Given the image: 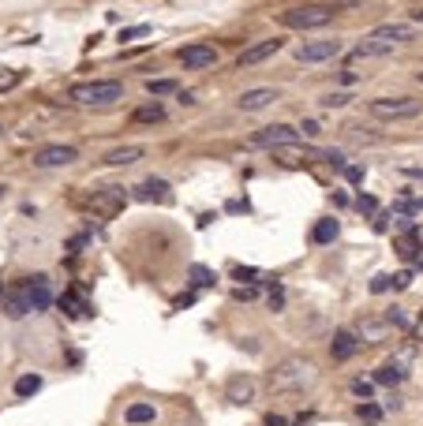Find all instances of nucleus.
Instances as JSON below:
<instances>
[{
	"label": "nucleus",
	"mask_w": 423,
	"mask_h": 426,
	"mask_svg": "<svg viewBox=\"0 0 423 426\" xmlns=\"http://www.w3.org/2000/svg\"><path fill=\"white\" fill-rule=\"evenodd\" d=\"M319 381V370H315L311 359H285L281 367L270 370V389L273 393H288V389H308V385Z\"/></svg>",
	"instance_id": "1"
},
{
	"label": "nucleus",
	"mask_w": 423,
	"mask_h": 426,
	"mask_svg": "<svg viewBox=\"0 0 423 426\" xmlns=\"http://www.w3.org/2000/svg\"><path fill=\"white\" fill-rule=\"evenodd\" d=\"M68 98L75 105H113L124 98V83L120 79H90V83H75Z\"/></svg>",
	"instance_id": "2"
},
{
	"label": "nucleus",
	"mask_w": 423,
	"mask_h": 426,
	"mask_svg": "<svg viewBox=\"0 0 423 426\" xmlns=\"http://www.w3.org/2000/svg\"><path fill=\"white\" fill-rule=\"evenodd\" d=\"M337 11L329 4H300V8H285L281 16H277V23L288 26V30H319V26L334 23Z\"/></svg>",
	"instance_id": "3"
},
{
	"label": "nucleus",
	"mask_w": 423,
	"mask_h": 426,
	"mask_svg": "<svg viewBox=\"0 0 423 426\" xmlns=\"http://www.w3.org/2000/svg\"><path fill=\"white\" fill-rule=\"evenodd\" d=\"M367 113H371L375 120H416L423 113V101L416 98H375L371 105H367Z\"/></svg>",
	"instance_id": "4"
},
{
	"label": "nucleus",
	"mask_w": 423,
	"mask_h": 426,
	"mask_svg": "<svg viewBox=\"0 0 423 426\" xmlns=\"http://www.w3.org/2000/svg\"><path fill=\"white\" fill-rule=\"evenodd\" d=\"M124 202H128V195H124V188H116V183H109V188H94V195L83 198V206H90L94 213H101V217H113L116 209H124Z\"/></svg>",
	"instance_id": "5"
},
{
	"label": "nucleus",
	"mask_w": 423,
	"mask_h": 426,
	"mask_svg": "<svg viewBox=\"0 0 423 426\" xmlns=\"http://www.w3.org/2000/svg\"><path fill=\"white\" fill-rule=\"evenodd\" d=\"M300 142V131L293 124H270L251 135V146H262V150H281V146H293Z\"/></svg>",
	"instance_id": "6"
},
{
	"label": "nucleus",
	"mask_w": 423,
	"mask_h": 426,
	"mask_svg": "<svg viewBox=\"0 0 423 426\" xmlns=\"http://www.w3.org/2000/svg\"><path fill=\"white\" fill-rule=\"evenodd\" d=\"M79 161V150L68 142H52V146H42L34 150V165L38 168H64V165H75Z\"/></svg>",
	"instance_id": "7"
},
{
	"label": "nucleus",
	"mask_w": 423,
	"mask_h": 426,
	"mask_svg": "<svg viewBox=\"0 0 423 426\" xmlns=\"http://www.w3.org/2000/svg\"><path fill=\"white\" fill-rule=\"evenodd\" d=\"M341 52H345V45L334 42V38H322V42H303L296 49V60L300 64H322V60H337Z\"/></svg>",
	"instance_id": "8"
},
{
	"label": "nucleus",
	"mask_w": 423,
	"mask_h": 426,
	"mask_svg": "<svg viewBox=\"0 0 423 426\" xmlns=\"http://www.w3.org/2000/svg\"><path fill=\"white\" fill-rule=\"evenodd\" d=\"M180 64H184V68H191V71L214 68V64H218V49L206 45V42H191V45L180 49Z\"/></svg>",
	"instance_id": "9"
},
{
	"label": "nucleus",
	"mask_w": 423,
	"mask_h": 426,
	"mask_svg": "<svg viewBox=\"0 0 423 426\" xmlns=\"http://www.w3.org/2000/svg\"><path fill=\"white\" fill-rule=\"evenodd\" d=\"M255 393H259V381L251 378V374H232L229 385H225V401H232V404H251L255 401Z\"/></svg>",
	"instance_id": "10"
},
{
	"label": "nucleus",
	"mask_w": 423,
	"mask_h": 426,
	"mask_svg": "<svg viewBox=\"0 0 423 426\" xmlns=\"http://www.w3.org/2000/svg\"><path fill=\"white\" fill-rule=\"evenodd\" d=\"M23 288H26V299H30V311H45L52 303V288H49V277L38 273V277H23Z\"/></svg>",
	"instance_id": "11"
},
{
	"label": "nucleus",
	"mask_w": 423,
	"mask_h": 426,
	"mask_svg": "<svg viewBox=\"0 0 423 426\" xmlns=\"http://www.w3.org/2000/svg\"><path fill=\"white\" fill-rule=\"evenodd\" d=\"M281 52V38H266V42H255V45H247L240 57V68H255V64H262V60H270V57H277Z\"/></svg>",
	"instance_id": "12"
},
{
	"label": "nucleus",
	"mask_w": 423,
	"mask_h": 426,
	"mask_svg": "<svg viewBox=\"0 0 423 426\" xmlns=\"http://www.w3.org/2000/svg\"><path fill=\"white\" fill-rule=\"evenodd\" d=\"M360 337H356V329H337L334 340H329V355L334 359H352L356 352H360Z\"/></svg>",
	"instance_id": "13"
},
{
	"label": "nucleus",
	"mask_w": 423,
	"mask_h": 426,
	"mask_svg": "<svg viewBox=\"0 0 423 426\" xmlns=\"http://www.w3.org/2000/svg\"><path fill=\"white\" fill-rule=\"evenodd\" d=\"M273 157H277V161H281V165H288V168H300V165H311V161H319V150H308V146H303V150H300V146L293 142V146H281V150H273Z\"/></svg>",
	"instance_id": "14"
},
{
	"label": "nucleus",
	"mask_w": 423,
	"mask_h": 426,
	"mask_svg": "<svg viewBox=\"0 0 423 426\" xmlns=\"http://www.w3.org/2000/svg\"><path fill=\"white\" fill-rule=\"evenodd\" d=\"M135 198H139V202H169V198H173V188H169L165 180L150 176V180H142L135 188Z\"/></svg>",
	"instance_id": "15"
},
{
	"label": "nucleus",
	"mask_w": 423,
	"mask_h": 426,
	"mask_svg": "<svg viewBox=\"0 0 423 426\" xmlns=\"http://www.w3.org/2000/svg\"><path fill=\"white\" fill-rule=\"evenodd\" d=\"M371 38L390 42V45H401V42H412L416 38V26L412 23H386V26H378V30H371Z\"/></svg>",
	"instance_id": "16"
},
{
	"label": "nucleus",
	"mask_w": 423,
	"mask_h": 426,
	"mask_svg": "<svg viewBox=\"0 0 423 426\" xmlns=\"http://www.w3.org/2000/svg\"><path fill=\"white\" fill-rule=\"evenodd\" d=\"M273 101H277V90L273 86H259V90H244L236 105H240L244 113H259V109H266V105H273Z\"/></svg>",
	"instance_id": "17"
},
{
	"label": "nucleus",
	"mask_w": 423,
	"mask_h": 426,
	"mask_svg": "<svg viewBox=\"0 0 423 426\" xmlns=\"http://www.w3.org/2000/svg\"><path fill=\"white\" fill-rule=\"evenodd\" d=\"M4 314H8V318H23V314H30V299H26L23 281H19V284H11V288L4 292Z\"/></svg>",
	"instance_id": "18"
},
{
	"label": "nucleus",
	"mask_w": 423,
	"mask_h": 426,
	"mask_svg": "<svg viewBox=\"0 0 423 426\" xmlns=\"http://www.w3.org/2000/svg\"><path fill=\"white\" fill-rule=\"evenodd\" d=\"M147 157V150L142 146H116V150L105 154V165H113V168H120V165H135Z\"/></svg>",
	"instance_id": "19"
},
{
	"label": "nucleus",
	"mask_w": 423,
	"mask_h": 426,
	"mask_svg": "<svg viewBox=\"0 0 423 426\" xmlns=\"http://www.w3.org/2000/svg\"><path fill=\"white\" fill-rule=\"evenodd\" d=\"M393 247H397V255H401L405 262H423V255H419V229H416V232H397Z\"/></svg>",
	"instance_id": "20"
},
{
	"label": "nucleus",
	"mask_w": 423,
	"mask_h": 426,
	"mask_svg": "<svg viewBox=\"0 0 423 426\" xmlns=\"http://www.w3.org/2000/svg\"><path fill=\"white\" fill-rule=\"evenodd\" d=\"M390 52H393V45H390V42H378V38L367 34L363 42L352 49V60H363V57H390Z\"/></svg>",
	"instance_id": "21"
},
{
	"label": "nucleus",
	"mask_w": 423,
	"mask_h": 426,
	"mask_svg": "<svg viewBox=\"0 0 423 426\" xmlns=\"http://www.w3.org/2000/svg\"><path fill=\"white\" fill-rule=\"evenodd\" d=\"M393 326L386 322V318H367V322H360V329H356V337L360 340H382Z\"/></svg>",
	"instance_id": "22"
},
{
	"label": "nucleus",
	"mask_w": 423,
	"mask_h": 426,
	"mask_svg": "<svg viewBox=\"0 0 423 426\" xmlns=\"http://www.w3.org/2000/svg\"><path fill=\"white\" fill-rule=\"evenodd\" d=\"M131 120H135V124H162V120H165V105L162 101H147V105H139V109L131 113Z\"/></svg>",
	"instance_id": "23"
},
{
	"label": "nucleus",
	"mask_w": 423,
	"mask_h": 426,
	"mask_svg": "<svg viewBox=\"0 0 423 426\" xmlns=\"http://www.w3.org/2000/svg\"><path fill=\"white\" fill-rule=\"evenodd\" d=\"M337 232H341V224H337L334 217H322V221L311 229V243H334Z\"/></svg>",
	"instance_id": "24"
},
{
	"label": "nucleus",
	"mask_w": 423,
	"mask_h": 426,
	"mask_svg": "<svg viewBox=\"0 0 423 426\" xmlns=\"http://www.w3.org/2000/svg\"><path fill=\"white\" fill-rule=\"evenodd\" d=\"M124 419H128L131 426H142V422H154V419H157V408H154V404H142V401H139V404H131V408L124 411Z\"/></svg>",
	"instance_id": "25"
},
{
	"label": "nucleus",
	"mask_w": 423,
	"mask_h": 426,
	"mask_svg": "<svg viewBox=\"0 0 423 426\" xmlns=\"http://www.w3.org/2000/svg\"><path fill=\"white\" fill-rule=\"evenodd\" d=\"M405 374H408V370H405L401 363H386V367L375 370V381H378V385H401Z\"/></svg>",
	"instance_id": "26"
},
{
	"label": "nucleus",
	"mask_w": 423,
	"mask_h": 426,
	"mask_svg": "<svg viewBox=\"0 0 423 426\" xmlns=\"http://www.w3.org/2000/svg\"><path fill=\"white\" fill-rule=\"evenodd\" d=\"M38 389H42V374H23V378L16 381V396H19V401H26V396H34Z\"/></svg>",
	"instance_id": "27"
},
{
	"label": "nucleus",
	"mask_w": 423,
	"mask_h": 426,
	"mask_svg": "<svg viewBox=\"0 0 423 426\" xmlns=\"http://www.w3.org/2000/svg\"><path fill=\"white\" fill-rule=\"evenodd\" d=\"M60 307L68 314H90V303L79 296V292H68V296H60Z\"/></svg>",
	"instance_id": "28"
},
{
	"label": "nucleus",
	"mask_w": 423,
	"mask_h": 426,
	"mask_svg": "<svg viewBox=\"0 0 423 426\" xmlns=\"http://www.w3.org/2000/svg\"><path fill=\"white\" fill-rule=\"evenodd\" d=\"M218 277H214V270H206V265H191V284L195 288H210Z\"/></svg>",
	"instance_id": "29"
},
{
	"label": "nucleus",
	"mask_w": 423,
	"mask_h": 426,
	"mask_svg": "<svg viewBox=\"0 0 423 426\" xmlns=\"http://www.w3.org/2000/svg\"><path fill=\"white\" fill-rule=\"evenodd\" d=\"M147 90L154 98H165V94H173V90H176V83H173V79H147Z\"/></svg>",
	"instance_id": "30"
},
{
	"label": "nucleus",
	"mask_w": 423,
	"mask_h": 426,
	"mask_svg": "<svg viewBox=\"0 0 423 426\" xmlns=\"http://www.w3.org/2000/svg\"><path fill=\"white\" fill-rule=\"evenodd\" d=\"M356 419H363V422H378L382 419V408L375 401H363L360 408H356Z\"/></svg>",
	"instance_id": "31"
},
{
	"label": "nucleus",
	"mask_w": 423,
	"mask_h": 426,
	"mask_svg": "<svg viewBox=\"0 0 423 426\" xmlns=\"http://www.w3.org/2000/svg\"><path fill=\"white\" fill-rule=\"evenodd\" d=\"M319 101H322V109H345V105H349L352 98L345 94V90H334V94H322Z\"/></svg>",
	"instance_id": "32"
},
{
	"label": "nucleus",
	"mask_w": 423,
	"mask_h": 426,
	"mask_svg": "<svg viewBox=\"0 0 423 426\" xmlns=\"http://www.w3.org/2000/svg\"><path fill=\"white\" fill-rule=\"evenodd\" d=\"M266 303H270V311H285V288L277 284V281H270V296H266Z\"/></svg>",
	"instance_id": "33"
},
{
	"label": "nucleus",
	"mask_w": 423,
	"mask_h": 426,
	"mask_svg": "<svg viewBox=\"0 0 423 426\" xmlns=\"http://www.w3.org/2000/svg\"><path fill=\"white\" fill-rule=\"evenodd\" d=\"M352 393L360 396V401H375V381H363V378H356V381H352Z\"/></svg>",
	"instance_id": "34"
},
{
	"label": "nucleus",
	"mask_w": 423,
	"mask_h": 426,
	"mask_svg": "<svg viewBox=\"0 0 423 426\" xmlns=\"http://www.w3.org/2000/svg\"><path fill=\"white\" fill-rule=\"evenodd\" d=\"M386 322H390L393 329H408V314H405V307H390V311H386Z\"/></svg>",
	"instance_id": "35"
},
{
	"label": "nucleus",
	"mask_w": 423,
	"mask_h": 426,
	"mask_svg": "<svg viewBox=\"0 0 423 426\" xmlns=\"http://www.w3.org/2000/svg\"><path fill=\"white\" fill-rule=\"evenodd\" d=\"M356 209H360V213H367V217H371V213H378V202H375L371 195H360V198H356Z\"/></svg>",
	"instance_id": "36"
},
{
	"label": "nucleus",
	"mask_w": 423,
	"mask_h": 426,
	"mask_svg": "<svg viewBox=\"0 0 423 426\" xmlns=\"http://www.w3.org/2000/svg\"><path fill=\"white\" fill-rule=\"evenodd\" d=\"M390 288H393V277H390V273H378L375 281H371V292H375V296H378V292H390Z\"/></svg>",
	"instance_id": "37"
},
{
	"label": "nucleus",
	"mask_w": 423,
	"mask_h": 426,
	"mask_svg": "<svg viewBox=\"0 0 423 426\" xmlns=\"http://www.w3.org/2000/svg\"><path fill=\"white\" fill-rule=\"evenodd\" d=\"M232 277H236V281H255V277H259V270H251V265H236V270H232Z\"/></svg>",
	"instance_id": "38"
},
{
	"label": "nucleus",
	"mask_w": 423,
	"mask_h": 426,
	"mask_svg": "<svg viewBox=\"0 0 423 426\" xmlns=\"http://www.w3.org/2000/svg\"><path fill=\"white\" fill-rule=\"evenodd\" d=\"M232 296H236V299H240V303H247V299H255V296H259V292H255V284H240V288H236V292H232Z\"/></svg>",
	"instance_id": "39"
},
{
	"label": "nucleus",
	"mask_w": 423,
	"mask_h": 426,
	"mask_svg": "<svg viewBox=\"0 0 423 426\" xmlns=\"http://www.w3.org/2000/svg\"><path fill=\"white\" fill-rule=\"evenodd\" d=\"M142 34H150V26H128L120 34V42H131V38H142Z\"/></svg>",
	"instance_id": "40"
},
{
	"label": "nucleus",
	"mask_w": 423,
	"mask_h": 426,
	"mask_svg": "<svg viewBox=\"0 0 423 426\" xmlns=\"http://www.w3.org/2000/svg\"><path fill=\"white\" fill-rule=\"evenodd\" d=\"M345 176H349V183H363V168L360 165H345Z\"/></svg>",
	"instance_id": "41"
},
{
	"label": "nucleus",
	"mask_w": 423,
	"mask_h": 426,
	"mask_svg": "<svg viewBox=\"0 0 423 426\" xmlns=\"http://www.w3.org/2000/svg\"><path fill=\"white\" fill-rule=\"evenodd\" d=\"M408 284H412V273H393V288H408Z\"/></svg>",
	"instance_id": "42"
},
{
	"label": "nucleus",
	"mask_w": 423,
	"mask_h": 426,
	"mask_svg": "<svg viewBox=\"0 0 423 426\" xmlns=\"http://www.w3.org/2000/svg\"><path fill=\"white\" fill-rule=\"evenodd\" d=\"M300 131H303V135H319V124H315V120H303Z\"/></svg>",
	"instance_id": "43"
},
{
	"label": "nucleus",
	"mask_w": 423,
	"mask_h": 426,
	"mask_svg": "<svg viewBox=\"0 0 423 426\" xmlns=\"http://www.w3.org/2000/svg\"><path fill=\"white\" fill-rule=\"evenodd\" d=\"M266 426H288V419H281V415H266Z\"/></svg>",
	"instance_id": "44"
},
{
	"label": "nucleus",
	"mask_w": 423,
	"mask_h": 426,
	"mask_svg": "<svg viewBox=\"0 0 423 426\" xmlns=\"http://www.w3.org/2000/svg\"><path fill=\"white\" fill-rule=\"evenodd\" d=\"M412 333H416V340H423V314L416 318V326H412Z\"/></svg>",
	"instance_id": "45"
},
{
	"label": "nucleus",
	"mask_w": 423,
	"mask_h": 426,
	"mask_svg": "<svg viewBox=\"0 0 423 426\" xmlns=\"http://www.w3.org/2000/svg\"><path fill=\"white\" fill-rule=\"evenodd\" d=\"M405 176H412V180H423V168H405Z\"/></svg>",
	"instance_id": "46"
},
{
	"label": "nucleus",
	"mask_w": 423,
	"mask_h": 426,
	"mask_svg": "<svg viewBox=\"0 0 423 426\" xmlns=\"http://www.w3.org/2000/svg\"><path fill=\"white\" fill-rule=\"evenodd\" d=\"M412 23H419V26H423V8H419V11H412Z\"/></svg>",
	"instance_id": "47"
},
{
	"label": "nucleus",
	"mask_w": 423,
	"mask_h": 426,
	"mask_svg": "<svg viewBox=\"0 0 423 426\" xmlns=\"http://www.w3.org/2000/svg\"><path fill=\"white\" fill-rule=\"evenodd\" d=\"M412 202H416V213H423V198H412Z\"/></svg>",
	"instance_id": "48"
},
{
	"label": "nucleus",
	"mask_w": 423,
	"mask_h": 426,
	"mask_svg": "<svg viewBox=\"0 0 423 426\" xmlns=\"http://www.w3.org/2000/svg\"><path fill=\"white\" fill-rule=\"evenodd\" d=\"M416 79H419V86H423V71H416Z\"/></svg>",
	"instance_id": "49"
},
{
	"label": "nucleus",
	"mask_w": 423,
	"mask_h": 426,
	"mask_svg": "<svg viewBox=\"0 0 423 426\" xmlns=\"http://www.w3.org/2000/svg\"><path fill=\"white\" fill-rule=\"evenodd\" d=\"M4 191H8V188H0V195H4Z\"/></svg>",
	"instance_id": "50"
},
{
	"label": "nucleus",
	"mask_w": 423,
	"mask_h": 426,
	"mask_svg": "<svg viewBox=\"0 0 423 426\" xmlns=\"http://www.w3.org/2000/svg\"><path fill=\"white\" fill-rule=\"evenodd\" d=\"M0 135H4V127H0Z\"/></svg>",
	"instance_id": "51"
}]
</instances>
